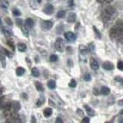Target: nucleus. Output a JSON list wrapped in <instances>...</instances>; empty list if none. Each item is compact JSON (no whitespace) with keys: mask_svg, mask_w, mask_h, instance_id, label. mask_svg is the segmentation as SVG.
Here are the masks:
<instances>
[{"mask_svg":"<svg viewBox=\"0 0 123 123\" xmlns=\"http://www.w3.org/2000/svg\"><path fill=\"white\" fill-rule=\"evenodd\" d=\"M53 26V22L51 21H43L42 22V27L45 30H49L52 28Z\"/></svg>","mask_w":123,"mask_h":123,"instance_id":"nucleus-7","label":"nucleus"},{"mask_svg":"<svg viewBox=\"0 0 123 123\" xmlns=\"http://www.w3.org/2000/svg\"><path fill=\"white\" fill-rule=\"evenodd\" d=\"M116 15V10L112 6H107L102 12V18L104 21L108 22L111 20Z\"/></svg>","mask_w":123,"mask_h":123,"instance_id":"nucleus-1","label":"nucleus"},{"mask_svg":"<svg viewBox=\"0 0 123 123\" xmlns=\"http://www.w3.org/2000/svg\"><path fill=\"white\" fill-rule=\"evenodd\" d=\"M25 26L27 27V28H32V27L34 26V21L32 20V18H28L25 20Z\"/></svg>","mask_w":123,"mask_h":123,"instance_id":"nucleus-11","label":"nucleus"},{"mask_svg":"<svg viewBox=\"0 0 123 123\" xmlns=\"http://www.w3.org/2000/svg\"><path fill=\"white\" fill-rule=\"evenodd\" d=\"M25 72V70L24 68H22V67H18L17 69H16V75L18 76H21V75H22L23 74H24Z\"/></svg>","mask_w":123,"mask_h":123,"instance_id":"nucleus-15","label":"nucleus"},{"mask_svg":"<svg viewBox=\"0 0 123 123\" xmlns=\"http://www.w3.org/2000/svg\"><path fill=\"white\" fill-rule=\"evenodd\" d=\"M122 31L118 30V29H116L115 27H112L111 29H110V32H109V36L111 37V38H115L117 37H119L122 36Z\"/></svg>","mask_w":123,"mask_h":123,"instance_id":"nucleus-2","label":"nucleus"},{"mask_svg":"<svg viewBox=\"0 0 123 123\" xmlns=\"http://www.w3.org/2000/svg\"><path fill=\"white\" fill-rule=\"evenodd\" d=\"M50 61L51 62H56L57 60H58V56L56 55H55V54H52V55H50Z\"/></svg>","mask_w":123,"mask_h":123,"instance_id":"nucleus-26","label":"nucleus"},{"mask_svg":"<svg viewBox=\"0 0 123 123\" xmlns=\"http://www.w3.org/2000/svg\"><path fill=\"white\" fill-rule=\"evenodd\" d=\"M90 66H91V68L92 69H93V70H97V69L98 68V67H99L98 62L96 61V59H95L94 58H91V59H90Z\"/></svg>","mask_w":123,"mask_h":123,"instance_id":"nucleus-8","label":"nucleus"},{"mask_svg":"<svg viewBox=\"0 0 123 123\" xmlns=\"http://www.w3.org/2000/svg\"><path fill=\"white\" fill-rule=\"evenodd\" d=\"M102 67L104 69H105V70L110 71V70H112L114 68V65L111 62H104L102 64Z\"/></svg>","mask_w":123,"mask_h":123,"instance_id":"nucleus-9","label":"nucleus"},{"mask_svg":"<svg viewBox=\"0 0 123 123\" xmlns=\"http://www.w3.org/2000/svg\"><path fill=\"white\" fill-rule=\"evenodd\" d=\"M69 86L71 88H75L76 87V82L75 79H72L71 82H69Z\"/></svg>","mask_w":123,"mask_h":123,"instance_id":"nucleus-27","label":"nucleus"},{"mask_svg":"<svg viewBox=\"0 0 123 123\" xmlns=\"http://www.w3.org/2000/svg\"><path fill=\"white\" fill-rule=\"evenodd\" d=\"M0 61H1L2 67L5 68L6 67V57L3 55V53L1 51H0Z\"/></svg>","mask_w":123,"mask_h":123,"instance_id":"nucleus-16","label":"nucleus"},{"mask_svg":"<svg viewBox=\"0 0 123 123\" xmlns=\"http://www.w3.org/2000/svg\"><path fill=\"white\" fill-rule=\"evenodd\" d=\"M55 49L59 52H62L64 50V47H65V43H64L63 40L62 39V38H58L55 42Z\"/></svg>","mask_w":123,"mask_h":123,"instance_id":"nucleus-3","label":"nucleus"},{"mask_svg":"<svg viewBox=\"0 0 123 123\" xmlns=\"http://www.w3.org/2000/svg\"><path fill=\"white\" fill-rule=\"evenodd\" d=\"M0 5H1V6L4 8V9H7L8 6H9V2L6 1H1L0 2Z\"/></svg>","mask_w":123,"mask_h":123,"instance_id":"nucleus-25","label":"nucleus"},{"mask_svg":"<svg viewBox=\"0 0 123 123\" xmlns=\"http://www.w3.org/2000/svg\"><path fill=\"white\" fill-rule=\"evenodd\" d=\"M82 123H89V118L88 117H85L82 120Z\"/></svg>","mask_w":123,"mask_h":123,"instance_id":"nucleus-33","label":"nucleus"},{"mask_svg":"<svg viewBox=\"0 0 123 123\" xmlns=\"http://www.w3.org/2000/svg\"><path fill=\"white\" fill-rule=\"evenodd\" d=\"M6 22L7 23V25H12V22L10 18H9V17L6 18Z\"/></svg>","mask_w":123,"mask_h":123,"instance_id":"nucleus-32","label":"nucleus"},{"mask_svg":"<svg viewBox=\"0 0 123 123\" xmlns=\"http://www.w3.org/2000/svg\"><path fill=\"white\" fill-rule=\"evenodd\" d=\"M16 24L18 25V26H20L22 27V25H23V22L21 18H17L16 19Z\"/></svg>","mask_w":123,"mask_h":123,"instance_id":"nucleus-30","label":"nucleus"},{"mask_svg":"<svg viewBox=\"0 0 123 123\" xmlns=\"http://www.w3.org/2000/svg\"><path fill=\"white\" fill-rule=\"evenodd\" d=\"M75 18H76V15L75 14H71L70 15H68L67 21L68 22H74L75 21Z\"/></svg>","mask_w":123,"mask_h":123,"instance_id":"nucleus-20","label":"nucleus"},{"mask_svg":"<svg viewBox=\"0 0 123 123\" xmlns=\"http://www.w3.org/2000/svg\"><path fill=\"white\" fill-rule=\"evenodd\" d=\"M32 74L35 77H38V76H39V71H38V68H36V67L32 68Z\"/></svg>","mask_w":123,"mask_h":123,"instance_id":"nucleus-19","label":"nucleus"},{"mask_svg":"<svg viewBox=\"0 0 123 123\" xmlns=\"http://www.w3.org/2000/svg\"><path fill=\"white\" fill-rule=\"evenodd\" d=\"M18 50L19 52H24L26 51L27 49V46L24 44V43H18Z\"/></svg>","mask_w":123,"mask_h":123,"instance_id":"nucleus-12","label":"nucleus"},{"mask_svg":"<svg viewBox=\"0 0 123 123\" xmlns=\"http://www.w3.org/2000/svg\"><path fill=\"white\" fill-rule=\"evenodd\" d=\"M43 114L45 117H49L52 114V109H50V108H47V109H45L44 111H43Z\"/></svg>","mask_w":123,"mask_h":123,"instance_id":"nucleus-17","label":"nucleus"},{"mask_svg":"<svg viewBox=\"0 0 123 123\" xmlns=\"http://www.w3.org/2000/svg\"><path fill=\"white\" fill-rule=\"evenodd\" d=\"M65 15V12L64 10H62V11H59V12L57 13V17L59 18H63Z\"/></svg>","mask_w":123,"mask_h":123,"instance_id":"nucleus-23","label":"nucleus"},{"mask_svg":"<svg viewBox=\"0 0 123 123\" xmlns=\"http://www.w3.org/2000/svg\"><path fill=\"white\" fill-rule=\"evenodd\" d=\"M115 81H116V82H122V79L121 78V77H119V76H118V77H115Z\"/></svg>","mask_w":123,"mask_h":123,"instance_id":"nucleus-37","label":"nucleus"},{"mask_svg":"<svg viewBox=\"0 0 123 123\" xmlns=\"http://www.w3.org/2000/svg\"><path fill=\"white\" fill-rule=\"evenodd\" d=\"M55 123H63V121L60 117H58L55 120Z\"/></svg>","mask_w":123,"mask_h":123,"instance_id":"nucleus-36","label":"nucleus"},{"mask_svg":"<svg viewBox=\"0 0 123 123\" xmlns=\"http://www.w3.org/2000/svg\"><path fill=\"white\" fill-rule=\"evenodd\" d=\"M6 123H22L19 118H9Z\"/></svg>","mask_w":123,"mask_h":123,"instance_id":"nucleus-18","label":"nucleus"},{"mask_svg":"<svg viewBox=\"0 0 123 123\" xmlns=\"http://www.w3.org/2000/svg\"><path fill=\"white\" fill-rule=\"evenodd\" d=\"M53 11H54V8L53 6L51 5V4H47L44 9V12L47 15H52Z\"/></svg>","mask_w":123,"mask_h":123,"instance_id":"nucleus-6","label":"nucleus"},{"mask_svg":"<svg viewBox=\"0 0 123 123\" xmlns=\"http://www.w3.org/2000/svg\"><path fill=\"white\" fill-rule=\"evenodd\" d=\"M35 85H36V89L38 91H40V92L43 91V86H42V85L40 82H36Z\"/></svg>","mask_w":123,"mask_h":123,"instance_id":"nucleus-21","label":"nucleus"},{"mask_svg":"<svg viewBox=\"0 0 123 123\" xmlns=\"http://www.w3.org/2000/svg\"><path fill=\"white\" fill-rule=\"evenodd\" d=\"M84 107H85V109H86V110L87 111V114L88 115H90V116H93V115H95V111L92 109L91 107H89L88 105H85Z\"/></svg>","mask_w":123,"mask_h":123,"instance_id":"nucleus-10","label":"nucleus"},{"mask_svg":"<svg viewBox=\"0 0 123 123\" xmlns=\"http://www.w3.org/2000/svg\"><path fill=\"white\" fill-rule=\"evenodd\" d=\"M119 103H120V105H122V100H121L120 102H119Z\"/></svg>","mask_w":123,"mask_h":123,"instance_id":"nucleus-38","label":"nucleus"},{"mask_svg":"<svg viewBox=\"0 0 123 123\" xmlns=\"http://www.w3.org/2000/svg\"><path fill=\"white\" fill-rule=\"evenodd\" d=\"M117 66H118V68L119 69V70H121L122 71V69H123V64H122V61H119L118 62V65H117Z\"/></svg>","mask_w":123,"mask_h":123,"instance_id":"nucleus-29","label":"nucleus"},{"mask_svg":"<svg viewBox=\"0 0 123 123\" xmlns=\"http://www.w3.org/2000/svg\"><path fill=\"white\" fill-rule=\"evenodd\" d=\"M94 29H95V32L96 35L98 36V38H100V37H101V33H100V32H98V30H97V29H96L95 26H94Z\"/></svg>","mask_w":123,"mask_h":123,"instance_id":"nucleus-35","label":"nucleus"},{"mask_svg":"<svg viewBox=\"0 0 123 123\" xmlns=\"http://www.w3.org/2000/svg\"><path fill=\"white\" fill-rule=\"evenodd\" d=\"M3 33H4V35H5V36H10V32H9V31H8V30H6V29H3Z\"/></svg>","mask_w":123,"mask_h":123,"instance_id":"nucleus-34","label":"nucleus"},{"mask_svg":"<svg viewBox=\"0 0 123 123\" xmlns=\"http://www.w3.org/2000/svg\"><path fill=\"white\" fill-rule=\"evenodd\" d=\"M107 123H109V122H107Z\"/></svg>","mask_w":123,"mask_h":123,"instance_id":"nucleus-40","label":"nucleus"},{"mask_svg":"<svg viewBox=\"0 0 123 123\" xmlns=\"http://www.w3.org/2000/svg\"><path fill=\"white\" fill-rule=\"evenodd\" d=\"M6 43H7V45L9 46V47L13 50H15V45H14V42H12V41H11V40H8L7 42H6Z\"/></svg>","mask_w":123,"mask_h":123,"instance_id":"nucleus-24","label":"nucleus"},{"mask_svg":"<svg viewBox=\"0 0 123 123\" xmlns=\"http://www.w3.org/2000/svg\"><path fill=\"white\" fill-rule=\"evenodd\" d=\"M21 105L20 103L17 101H14L10 103V111H13V112H17V111L20 109Z\"/></svg>","mask_w":123,"mask_h":123,"instance_id":"nucleus-4","label":"nucleus"},{"mask_svg":"<svg viewBox=\"0 0 123 123\" xmlns=\"http://www.w3.org/2000/svg\"><path fill=\"white\" fill-rule=\"evenodd\" d=\"M101 93L104 95H108L110 93V89L108 87L104 86L101 88Z\"/></svg>","mask_w":123,"mask_h":123,"instance_id":"nucleus-14","label":"nucleus"},{"mask_svg":"<svg viewBox=\"0 0 123 123\" xmlns=\"http://www.w3.org/2000/svg\"><path fill=\"white\" fill-rule=\"evenodd\" d=\"M12 12H13V15H16V16H18V15H21L20 11H19L18 9H14L12 10Z\"/></svg>","mask_w":123,"mask_h":123,"instance_id":"nucleus-28","label":"nucleus"},{"mask_svg":"<svg viewBox=\"0 0 123 123\" xmlns=\"http://www.w3.org/2000/svg\"><path fill=\"white\" fill-rule=\"evenodd\" d=\"M47 86L50 89H54V88H56V83L54 80H49L47 82Z\"/></svg>","mask_w":123,"mask_h":123,"instance_id":"nucleus-13","label":"nucleus"},{"mask_svg":"<svg viewBox=\"0 0 123 123\" xmlns=\"http://www.w3.org/2000/svg\"><path fill=\"white\" fill-rule=\"evenodd\" d=\"M120 123H122V122H120Z\"/></svg>","mask_w":123,"mask_h":123,"instance_id":"nucleus-39","label":"nucleus"},{"mask_svg":"<svg viewBox=\"0 0 123 123\" xmlns=\"http://www.w3.org/2000/svg\"><path fill=\"white\" fill-rule=\"evenodd\" d=\"M65 38L68 42H74L76 39L75 35L73 32H65Z\"/></svg>","mask_w":123,"mask_h":123,"instance_id":"nucleus-5","label":"nucleus"},{"mask_svg":"<svg viewBox=\"0 0 123 123\" xmlns=\"http://www.w3.org/2000/svg\"><path fill=\"white\" fill-rule=\"evenodd\" d=\"M84 79L86 80V81H90L91 80V75L88 74V73H86V75H85V76H84Z\"/></svg>","mask_w":123,"mask_h":123,"instance_id":"nucleus-31","label":"nucleus"},{"mask_svg":"<svg viewBox=\"0 0 123 123\" xmlns=\"http://www.w3.org/2000/svg\"><path fill=\"white\" fill-rule=\"evenodd\" d=\"M21 28H22V32H23V33H24L25 36H29V32H28V29H27V27L25 26V25L23 24Z\"/></svg>","mask_w":123,"mask_h":123,"instance_id":"nucleus-22","label":"nucleus"}]
</instances>
